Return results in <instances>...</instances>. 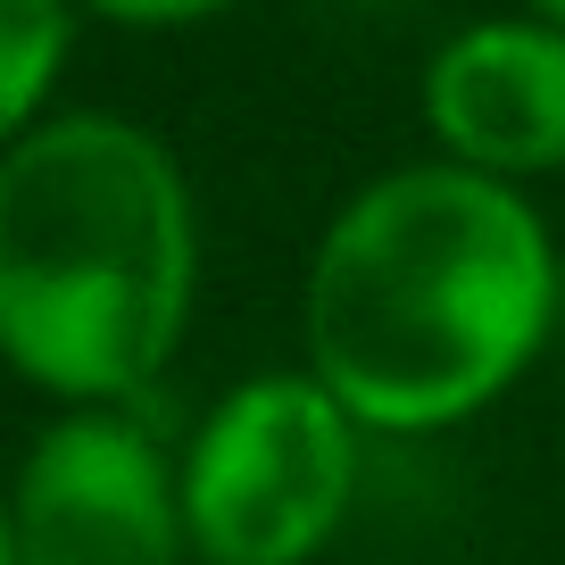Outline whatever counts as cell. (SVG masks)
I'll return each mask as SVG.
<instances>
[{"label": "cell", "mask_w": 565, "mask_h": 565, "mask_svg": "<svg viewBox=\"0 0 565 565\" xmlns=\"http://www.w3.org/2000/svg\"><path fill=\"white\" fill-rule=\"evenodd\" d=\"M18 565H175V458L134 407H58L9 482Z\"/></svg>", "instance_id": "cell-4"}, {"label": "cell", "mask_w": 565, "mask_h": 565, "mask_svg": "<svg viewBox=\"0 0 565 565\" xmlns=\"http://www.w3.org/2000/svg\"><path fill=\"white\" fill-rule=\"evenodd\" d=\"M424 125L441 159L491 183L565 175V25L482 18L424 58Z\"/></svg>", "instance_id": "cell-5"}, {"label": "cell", "mask_w": 565, "mask_h": 565, "mask_svg": "<svg viewBox=\"0 0 565 565\" xmlns=\"http://www.w3.org/2000/svg\"><path fill=\"white\" fill-rule=\"evenodd\" d=\"M524 18H541V25H565V0H524Z\"/></svg>", "instance_id": "cell-9"}, {"label": "cell", "mask_w": 565, "mask_h": 565, "mask_svg": "<svg viewBox=\"0 0 565 565\" xmlns=\"http://www.w3.org/2000/svg\"><path fill=\"white\" fill-rule=\"evenodd\" d=\"M557 324H565V282H557Z\"/></svg>", "instance_id": "cell-10"}, {"label": "cell", "mask_w": 565, "mask_h": 565, "mask_svg": "<svg viewBox=\"0 0 565 565\" xmlns=\"http://www.w3.org/2000/svg\"><path fill=\"white\" fill-rule=\"evenodd\" d=\"M200 209L150 125L75 108L0 159V366L58 407H134L183 350Z\"/></svg>", "instance_id": "cell-2"}, {"label": "cell", "mask_w": 565, "mask_h": 565, "mask_svg": "<svg viewBox=\"0 0 565 565\" xmlns=\"http://www.w3.org/2000/svg\"><path fill=\"white\" fill-rule=\"evenodd\" d=\"M84 18L100 25H125V34H175V25H209L225 18L233 0H75Z\"/></svg>", "instance_id": "cell-7"}, {"label": "cell", "mask_w": 565, "mask_h": 565, "mask_svg": "<svg viewBox=\"0 0 565 565\" xmlns=\"http://www.w3.org/2000/svg\"><path fill=\"white\" fill-rule=\"evenodd\" d=\"M565 249L515 183L416 159L333 209L300 291V366L358 433L433 441L499 407L557 333Z\"/></svg>", "instance_id": "cell-1"}, {"label": "cell", "mask_w": 565, "mask_h": 565, "mask_svg": "<svg viewBox=\"0 0 565 565\" xmlns=\"http://www.w3.org/2000/svg\"><path fill=\"white\" fill-rule=\"evenodd\" d=\"M358 433L308 366L242 374L175 458L183 541L200 565H308L358 499Z\"/></svg>", "instance_id": "cell-3"}, {"label": "cell", "mask_w": 565, "mask_h": 565, "mask_svg": "<svg viewBox=\"0 0 565 565\" xmlns=\"http://www.w3.org/2000/svg\"><path fill=\"white\" fill-rule=\"evenodd\" d=\"M0 565H18V532H9V491H0Z\"/></svg>", "instance_id": "cell-8"}, {"label": "cell", "mask_w": 565, "mask_h": 565, "mask_svg": "<svg viewBox=\"0 0 565 565\" xmlns=\"http://www.w3.org/2000/svg\"><path fill=\"white\" fill-rule=\"evenodd\" d=\"M75 42V0H0V159L42 125Z\"/></svg>", "instance_id": "cell-6"}]
</instances>
